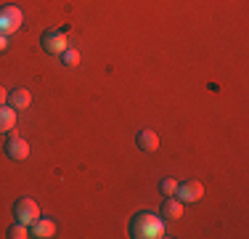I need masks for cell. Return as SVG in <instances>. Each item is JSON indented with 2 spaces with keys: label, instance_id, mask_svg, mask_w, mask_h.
<instances>
[{
  "label": "cell",
  "instance_id": "obj_1",
  "mask_svg": "<svg viewBox=\"0 0 249 239\" xmlns=\"http://www.w3.org/2000/svg\"><path fill=\"white\" fill-rule=\"evenodd\" d=\"M130 237L135 239H159L164 237V220L154 213H135L133 220H130Z\"/></svg>",
  "mask_w": 249,
  "mask_h": 239
},
{
  "label": "cell",
  "instance_id": "obj_2",
  "mask_svg": "<svg viewBox=\"0 0 249 239\" xmlns=\"http://www.w3.org/2000/svg\"><path fill=\"white\" fill-rule=\"evenodd\" d=\"M24 27V11L16 5H3L0 8V32L3 35H14Z\"/></svg>",
  "mask_w": 249,
  "mask_h": 239
},
{
  "label": "cell",
  "instance_id": "obj_3",
  "mask_svg": "<svg viewBox=\"0 0 249 239\" xmlns=\"http://www.w3.org/2000/svg\"><path fill=\"white\" fill-rule=\"evenodd\" d=\"M14 215H16V220H19V223L32 226L35 220L40 218V207H37V202H35V199L21 197V199H16V205H14Z\"/></svg>",
  "mask_w": 249,
  "mask_h": 239
},
{
  "label": "cell",
  "instance_id": "obj_4",
  "mask_svg": "<svg viewBox=\"0 0 249 239\" xmlns=\"http://www.w3.org/2000/svg\"><path fill=\"white\" fill-rule=\"evenodd\" d=\"M40 43H43V48L48 53H53V56H61V53L69 48L67 32H64V29H48V32L43 35V40H40Z\"/></svg>",
  "mask_w": 249,
  "mask_h": 239
},
{
  "label": "cell",
  "instance_id": "obj_5",
  "mask_svg": "<svg viewBox=\"0 0 249 239\" xmlns=\"http://www.w3.org/2000/svg\"><path fill=\"white\" fill-rule=\"evenodd\" d=\"M5 154H8L11 159H16V162L27 159L29 157V143H27V139H21L19 133H11L8 141H5Z\"/></svg>",
  "mask_w": 249,
  "mask_h": 239
},
{
  "label": "cell",
  "instance_id": "obj_6",
  "mask_svg": "<svg viewBox=\"0 0 249 239\" xmlns=\"http://www.w3.org/2000/svg\"><path fill=\"white\" fill-rule=\"evenodd\" d=\"M175 197L180 202H199L201 197H204V186H201L199 181H183V183H178Z\"/></svg>",
  "mask_w": 249,
  "mask_h": 239
},
{
  "label": "cell",
  "instance_id": "obj_7",
  "mask_svg": "<svg viewBox=\"0 0 249 239\" xmlns=\"http://www.w3.org/2000/svg\"><path fill=\"white\" fill-rule=\"evenodd\" d=\"M53 234H56V223L51 218H37L29 229V237H37V239H51Z\"/></svg>",
  "mask_w": 249,
  "mask_h": 239
},
{
  "label": "cell",
  "instance_id": "obj_8",
  "mask_svg": "<svg viewBox=\"0 0 249 239\" xmlns=\"http://www.w3.org/2000/svg\"><path fill=\"white\" fill-rule=\"evenodd\" d=\"M135 143H138L141 152H157V149H159V136L154 133L151 128H143L138 133V139H135Z\"/></svg>",
  "mask_w": 249,
  "mask_h": 239
},
{
  "label": "cell",
  "instance_id": "obj_9",
  "mask_svg": "<svg viewBox=\"0 0 249 239\" xmlns=\"http://www.w3.org/2000/svg\"><path fill=\"white\" fill-rule=\"evenodd\" d=\"M8 104L14 106V109H27V106L32 104V93H29L27 88H14V91L8 93Z\"/></svg>",
  "mask_w": 249,
  "mask_h": 239
},
{
  "label": "cell",
  "instance_id": "obj_10",
  "mask_svg": "<svg viewBox=\"0 0 249 239\" xmlns=\"http://www.w3.org/2000/svg\"><path fill=\"white\" fill-rule=\"evenodd\" d=\"M16 128V109L0 104V133H11Z\"/></svg>",
  "mask_w": 249,
  "mask_h": 239
},
{
  "label": "cell",
  "instance_id": "obj_11",
  "mask_svg": "<svg viewBox=\"0 0 249 239\" xmlns=\"http://www.w3.org/2000/svg\"><path fill=\"white\" fill-rule=\"evenodd\" d=\"M162 213H164V218L178 220V218L183 215V202H180V199H175V194H173V197H167V199H164V205H162Z\"/></svg>",
  "mask_w": 249,
  "mask_h": 239
},
{
  "label": "cell",
  "instance_id": "obj_12",
  "mask_svg": "<svg viewBox=\"0 0 249 239\" xmlns=\"http://www.w3.org/2000/svg\"><path fill=\"white\" fill-rule=\"evenodd\" d=\"M61 64H64V67H77V64H80V51L67 48V51L61 53Z\"/></svg>",
  "mask_w": 249,
  "mask_h": 239
},
{
  "label": "cell",
  "instance_id": "obj_13",
  "mask_svg": "<svg viewBox=\"0 0 249 239\" xmlns=\"http://www.w3.org/2000/svg\"><path fill=\"white\" fill-rule=\"evenodd\" d=\"M8 237H11V239H27V237H29L27 223H19V220H16V223L8 229Z\"/></svg>",
  "mask_w": 249,
  "mask_h": 239
},
{
  "label": "cell",
  "instance_id": "obj_14",
  "mask_svg": "<svg viewBox=\"0 0 249 239\" xmlns=\"http://www.w3.org/2000/svg\"><path fill=\"white\" fill-rule=\"evenodd\" d=\"M159 189H162L164 197H173L178 191V181L175 178H162V181H159Z\"/></svg>",
  "mask_w": 249,
  "mask_h": 239
},
{
  "label": "cell",
  "instance_id": "obj_15",
  "mask_svg": "<svg viewBox=\"0 0 249 239\" xmlns=\"http://www.w3.org/2000/svg\"><path fill=\"white\" fill-rule=\"evenodd\" d=\"M11 35H3V32H0V53H5V51H8V45H11Z\"/></svg>",
  "mask_w": 249,
  "mask_h": 239
},
{
  "label": "cell",
  "instance_id": "obj_16",
  "mask_svg": "<svg viewBox=\"0 0 249 239\" xmlns=\"http://www.w3.org/2000/svg\"><path fill=\"white\" fill-rule=\"evenodd\" d=\"M5 101H8V93H5V88L0 85V104H5Z\"/></svg>",
  "mask_w": 249,
  "mask_h": 239
}]
</instances>
